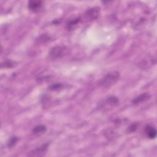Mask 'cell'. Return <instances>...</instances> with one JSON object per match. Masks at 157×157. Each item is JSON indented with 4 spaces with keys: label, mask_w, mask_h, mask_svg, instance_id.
<instances>
[{
    "label": "cell",
    "mask_w": 157,
    "mask_h": 157,
    "mask_svg": "<svg viewBox=\"0 0 157 157\" xmlns=\"http://www.w3.org/2000/svg\"><path fill=\"white\" fill-rule=\"evenodd\" d=\"M28 9L33 12H39L42 6V2L41 1H30L28 2Z\"/></svg>",
    "instance_id": "obj_4"
},
{
    "label": "cell",
    "mask_w": 157,
    "mask_h": 157,
    "mask_svg": "<svg viewBox=\"0 0 157 157\" xmlns=\"http://www.w3.org/2000/svg\"><path fill=\"white\" fill-rule=\"evenodd\" d=\"M136 128H137V124H132L128 128V131L130 132H134L136 129Z\"/></svg>",
    "instance_id": "obj_12"
},
{
    "label": "cell",
    "mask_w": 157,
    "mask_h": 157,
    "mask_svg": "<svg viewBox=\"0 0 157 157\" xmlns=\"http://www.w3.org/2000/svg\"><path fill=\"white\" fill-rule=\"evenodd\" d=\"M120 74L118 71H112L107 74L99 82V85L103 88H109L114 85L119 79Z\"/></svg>",
    "instance_id": "obj_1"
},
{
    "label": "cell",
    "mask_w": 157,
    "mask_h": 157,
    "mask_svg": "<svg viewBox=\"0 0 157 157\" xmlns=\"http://www.w3.org/2000/svg\"><path fill=\"white\" fill-rule=\"evenodd\" d=\"M80 21V18H75L73 20L70 21L67 25V28L68 29H72L74 26H75L78 22Z\"/></svg>",
    "instance_id": "obj_9"
},
{
    "label": "cell",
    "mask_w": 157,
    "mask_h": 157,
    "mask_svg": "<svg viewBox=\"0 0 157 157\" xmlns=\"http://www.w3.org/2000/svg\"><path fill=\"white\" fill-rule=\"evenodd\" d=\"M18 140V138L17 137H11L9 142H8V144H7V145L8 147H12L13 145H15V144L17 142Z\"/></svg>",
    "instance_id": "obj_11"
},
{
    "label": "cell",
    "mask_w": 157,
    "mask_h": 157,
    "mask_svg": "<svg viewBox=\"0 0 157 157\" xmlns=\"http://www.w3.org/2000/svg\"><path fill=\"white\" fill-rule=\"evenodd\" d=\"M86 16L91 20L97 18L99 15V9L98 7H94L89 9L86 12Z\"/></svg>",
    "instance_id": "obj_5"
},
{
    "label": "cell",
    "mask_w": 157,
    "mask_h": 157,
    "mask_svg": "<svg viewBox=\"0 0 157 157\" xmlns=\"http://www.w3.org/2000/svg\"><path fill=\"white\" fill-rule=\"evenodd\" d=\"M63 87V85L60 83H56L55 84L52 85L51 86H50V87L48 88L50 90H53V91H56V90H59L60 89H61Z\"/></svg>",
    "instance_id": "obj_10"
},
{
    "label": "cell",
    "mask_w": 157,
    "mask_h": 157,
    "mask_svg": "<svg viewBox=\"0 0 157 157\" xmlns=\"http://www.w3.org/2000/svg\"><path fill=\"white\" fill-rule=\"evenodd\" d=\"M150 96L148 94V93H143L139 96H138L137 97L135 98L132 101V102L134 104H140L142 102H144L145 101L148 99L150 98Z\"/></svg>",
    "instance_id": "obj_6"
},
{
    "label": "cell",
    "mask_w": 157,
    "mask_h": 157,
    "mask_svg": "<svg viewBox=\"0 0 157 157\" xmlns=\"http://www.w3.org/2000/svg\"><path fill=\"white\" fill-rule=\"evenodd\" d=\"M145 132L150 139H154L156 136V131L153 126H147L145 129Z\"/></svg>",
    "instance_id": "obj_7"
},
{
    "label": "cell",
    "mask_w": 157,
    "mask_h": 157,
    "mask_svg": "<svg viewBox=\"0 0 157 157\" xmlns=\"http://www.w3.org/2000/svg\"><path fill=\"white\" fill-rule=\"evenodd\" d=\"M48 144L45 143L40 146L38 147L37 148L31 150L29 154V156H32V157H40L44 156L47 150H48Z\"/></svg>",
    "instance_id": "obj_3"
},
{
    "label": "cell",
    "mask_w": 157,
    "mask_h": 157,
    "mask_svg": "<svg viewBox=\"0 0 157 157\" xmlns=\"http://www.w3.org/2000/svg\"><path fill=\"white\" fill-rule=\"evenodd\" d=\"M68 53V48L64 45H57L53 47L50 52L49 56L52 59H58L66 56Z\"/></svg>",
    "instance_id": "obj_2"
},
{
    "label": "cell",
    "mask_w": 157,
    "mask_h": 157,
    "mask_svg": "<svg viewBox=\"0 0 157 157\" xmlns=\"http://www.w3.org/2000/svg\"><path fill=\"white\" fill-rule=\"evenodd\" d=\"M46 131H47V127L44 125L40 124V125H37V126H36L35 127H34V128L32 130V132L34 134L41 135V134H43L44 133H45L46 132Z\"/></svg>",
    "instance_id": "obj_8"
}]
</instances>
